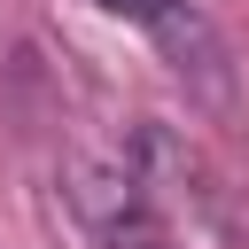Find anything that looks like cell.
<instances>
[{"mask_svg": "<svg viewBox=\"0 0 249 249\" xmlns=\"http://www.w3.org/2000/svg\"><path fill=\"white\" fill-rule=\"evenodd\" d=\"M62 195H70L78 226L93 233V249H171V226L124 148H78L62 163Z\"/></svg>", "mask_w": 249, "mask_h": 249, "instance_id": "1", "label": "cell"}, {"mask_svg": "<svg viewBox=\"0 0 249 249\" xmlns=\"http://www.w3.org/2000/svg\"><path fill=\"white\" fill-rule=\"evenodd\" d=\"M156 39H163V54H171V70H179V78L195 70V78H210V93L226 101V70H218V39H210V23H202V16L187 8V0H179V8H171V16L156 23Z\"/></svg>", "mask_w": 249, "mask_h": 249, "instance_id": "2", "label": "cell"}, {"mask_svg": "<svg viewBox=\"0 0 249 249\" xmlns=\"http://www.w3.org/2000/svg\"><path fill=\"white\" fill-rule=\"evenodd\" d=\"M93 8H109V16H124V23H148V31H156L179 0H93Z\"/></svg>", "mask_w": 249, "mask_h": 249, "instance_id": "3", "label": "cell"}]
</instances>
